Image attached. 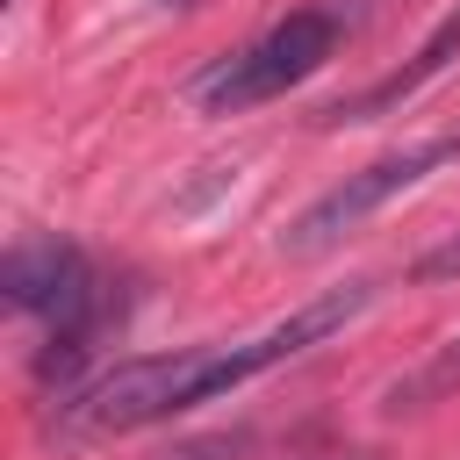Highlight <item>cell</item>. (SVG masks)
<instances>
[{
    "mask_svg": "<svg viewBox=\"0 0 460 460\" xmlns=\"http://www.w3.org/2000/svg\"><path fill=\"white\" fill-rule=\"evenodd\" d=\"M374 295V280H352V288H331L316 302H302L295 316H280L273 331L259 338H237V345H180V352H137V359H115L108 374H93L79 395H72V424L79 431H144V424H165L194 402H216L230 388H244L252 374L295 359L302 345L331 338L345 316H359Z\"/></svg>",
    "mask_w": 460,
    "mask_h": 460,
    "instance_id": "1",
    "label": "cell"
},
{
    "mask_svg": "<svg viewBox=\"0 0 460 460\" xmlns=\"http://www.w3.org/2000/svg\"><path fill=\"white\" fill-rule=\"evenodd\" d=\"M331 50H338V14H331V7H295V14H288V22H273L259 43H244V50L216 58V65L194 79V101H201L208 115L259 108V101H273V93L302 86Z\"/></svg>",
    "mask_w": 460,
    "mask_h": 460,
    "instance_id": "2",
    "label": "cell"
},
{
    "mask_svg": "<svg viewBox=\"0 0 460 460\" xmlns=\"http://www.w3.org/2000/svg\"><path fill=\"white\" fill-rule=\"evenodd\" d=\"M453 158H460V137H431V144H410V151H388V158H374V165L345 172L331 194H316V201L288 223L280 252H295V259L331 252L345 230H359L367 216H381L395 194H410L417 180H431V172H438V165H453Z\"/></svg>",
    "mask_w": 460,
    "mask_h": 460,
    "instance_id": "3",
    "label": "cell"
},
{
    "mask_svg": "<svg viewBox=\"0 0 460 460\" xmlns=\"http://www.w3.org/2000/svg\"><path fill=\"white\" fill-rule=\"evenodd\" d=\"M453 58H460V7H453V14H446V22H438L424 43H417V58H410V65H395V72H388V79H374L367 93L338 101V108H331V122H367V115H388L395 101L424 93V86H431V79H438Z\"/></svg>",
    "mask_w": 460,
    "mask_h": 460,
    "instance_id": "4",
    "label": "cell"
},
{
    "mask_svg": "<svg viewBox=\"0 0 460 460\" xmlns=\"http://www.w3.org/2000/svg\"><path fill=\"white\" fill-rule=\"evenodd\" d=\"M446 395H460V331H453L446 345H431L402 381H388L381 410H388V417H402V410H424V402H446Z\"/></svg>",
    "mask_w": 460,
    "mask_h": 460,
    "instance_id": "5",
    "label": "cell"
}]
</instances>
